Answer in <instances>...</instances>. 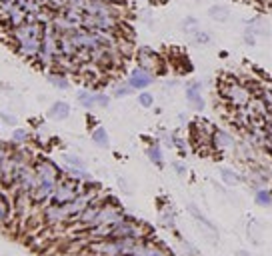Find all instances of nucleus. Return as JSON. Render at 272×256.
Listing matches in <instances>:
<instances>
[{"label":"nucleus","instance_id":"obj_1","mask_svg":"<svg viewBox=\"0 0 272 256\" xmlns=\"http://www.w3.org/2000/svg\"><path fill=\"white\" fill-rule=\"evenodd\" d=\"M218 88H220V96H222L232 108H244V106L250 102V98H252V90H250L248 86L236 82V80H228V82L220 80Z\"/></svg>","mask_w":272,"mask_h":256},{"label":"nucleus","instance_id":"obj_2","mask_svg":"<svg viewBox=\"0 0 272 256\" xmlns=\"http://www.w3.org/2000/svg\"><path fill=\"white\" fill-rule=\"evenodd\" d=\"M78 194H80V186L76 184V180H72V178H68V180H58V184H56V188H54V192H52L50 202L56 204V206H64V204L72 202Z\"/></svg>","mask_w":272,"mask_h":256},{"label":"nucleus","instance_id":"obj_3","mask_svg":"<svg viewBox=\"0 0 272 256\" xmlns=\"http://www.w3.org/2000/svg\"><path fill=\"white\" fill-rule=\"evenodd\" d=\"M34 170H36V176H38V182H46V184H58L60 180V170L54 162L46 160V158H40L36 164H34Z\"/></svg>","mask_w":272,"mask_h":256},{"label":"nucleus","instance_id":"obj_4","mask_svg":"<svg viewBox=\"0 0 272 256\" xmlns=\"http://www.w3.org/2000/svg\"><path fill=\"white\" fill-rule=\"evenodd\" d=\"M136 60H138V66L140 68H144V70H150V72H154L158 66H160V56L154 52L152 48H148V46H142V48H138V52H136Z\"/></svg>","mask_w":272,"mask_h":256},{"label":"nucleus","instance_id":"obj_5","mask_svg":"<svg viewBox=\"0 0 272 256\" xmlns=\"http://www.w3.org/2000/svg\"><path fill=\"white\" fill-rule=\"evenodd\" d=\"M154 82V72L150 70H144V68H134L130 72V76H128V84L134 88V90H142L146 86H150Z\"/></svg>","mask_w":272,"mask_h":256},{"label":"nucleus","instance_id":"obj_6","mask_svg":"<svg viewBox=\"0 0 272 256\" xmlns=\"http://www.w3.org/2000/svg\"><path fill=\"white\" fill-rule=\"evenodd\" d=\"M16 50H18L20 56L34 60L38 54H40V50H42V38H36V36H34V38L22 40V42L16 44Z\"/></svg>","mask_w":272,"mask_h":256},{"label":"nucleus","instance_id":"obj_7","mask_svg":"<svg viewBox=\"0 0 272 256\" xmlns=\"http://www.w3.org/2000/svg\"><path fill=\"white\" fill-rule=\"evenodd\" d=\"M186 100L188 104L194 108V110H202L204 108V98H202V92H200V82H192L186 86Z\"/></svg>","mask_w":272,"mask_h":256},{"label":"nucleus","instance_id":"obj_8","mask_svg":"<svg viewBox=\"0 0 272 256\" xmlns=\"http://www.w3.org/2000/svg\"><path fill=\"white\" fill-rule=\"evenodd\" d=\"M244 110H246V114L250 118H254V116H268V106H266V102L260 96H252L250 102L244 106Z\"/></svg>","mask_w":272,"mask_h":256},{"label":"nucleus","instance_id":"obj_9","mask_svg":"<svg viewBox=\"0 0 272 256\" xmlns=\"http://www.w3.org/2000/svg\"><path fill=\"white\" fill-rule=\"evenodd\" d=\"M210 144L214 146L216 150H226V148H230V146L234 144V140H232V136L226 130H214L210 134Z\"/></svg>","mask_w":272,"mask_h":256},{"label":"nucleus","instance_id":"obj_10","mask_svg":"<svg viewBox=\"0 0 272 256\" xmlns=\"http://www.w3.org/2000/svg\"><path fill=\"white\" fill-rule=\"evenodd\" d=\"M68 114H70V106L66 102H54L48 108V118L50 120H64V118H68Z\"/></svg>","mask_w":272,"mask_h":256},{"label":"nucleus","instance_id":"obj_11","mask_svg":"<svg viewBox=\"0 0 272 256\" xmlns=\"http://www.w3.org/2000/svg\"><path fill=\"white\" fill-rule=\"evenodd\" d=\"M248 32L250 34H254V36H268V32H270V28H268V24H266V20H262V18H252L250 22H248Z\"/></svg>","mask_w":272,"mask_h":256},{"label":"nucleus","instance_id":"obj_12","mask_svg":"<svg viewBox=\"0 0 272 256\" xmlns=\"http://www.w3.org/2000/svg\"><path fill=\"white\" fill-rule=\"evenodd\" d=\"M48 82L52 84V86H56V88H60V90H66L68 86H70V82L66 80V76H64V72H48Z\"/></svg>","mask_w":272,"mask_h":256},{"label":"nucleus","instance_id":"obj_13","mask_svg":"<svg viewBox=\"0 0 272 256\" xmlns=\"http://www.w3.org/2000/svg\"><path fill=\"white\" fill-rule=\"evenodd\" d=\"M208 14H210V18L216 20V22H226L228 16H230V10H228L226 6H222V4H214V6H210Z\"/></svg>","mask_w":272,"mask_h":256},{"label":"nucleus","instance_id":"obj_14","mask_svg":"<svg viewBox=\"0 0 272 256\" xmlns=\"http://www.w3.org/2000/svg\"><path fill=\"white\" fill-rule=\"evenodd\" d=\"M92 140L100 146V148H108V144H110V140H108V132H106L102 126H96V128H94V132H92Z\"/></svg>","mask_w":272,"mask_h":256},{"label":"nucleus","instance_id":"obj_15","mask_svg":"<svg viewBox=\"0 0 272 256\" xmlns=\"http://www.w3.org/2000/svg\"><path fill=\"white\" fill-rule=\"evenodd\" d=\"M10 210H12V204H10V200H8V198H6L2 192H0V224L8 220Z\"/></svg>","mask_w":272,"mask_h":256},{"label":"nucleus","instance_id":"obj_16","mask_svg":"<svg viewBox=\"0 0 272 256\" xmlns=\"http://www.w3.org/2000/svg\"><path fill=\"white\" fill-rule=\"evenodd\" d=\"M220 176H222V180L226 182V184H230V186L240 184V180H242L234 170H230V168H220Z\"/></svg>","mask_w":272,"mask_h":256},{"label":"nucleus","instance_id":"obj_17","mask_svg":"<svg viewBox=\"0 0 272 256\" xmlns=\"http://www.w3.org/2000/svg\"><path fill=\"white\" fill-rule=\"evenodd\" d=\"M188 212H190V214H192L194 218H196V220H198V222H200V224H202L204 228H208V230H210L212 234H216L214 226H212V224H210V222L206 220V218H204V214H200V212H198V208H196V206H194V204H188Z\"/></svg>","mask_w":272,"mask_h":256},{"label":"nucleus","instance_id":"obj_18","mask_svg":"<svg viewBox=\"0 0 272 256\" xmlns=\"http://www.w3.org/2000/svg\"><path fill=\"white\" fill-rule=\"evenodd\" d=\"M146 154H148V158L156 164V166H162V150H160V146L158 144H152L150 148L146 150Z\"/></svg>","mask_w":272,"mask_h":256},{"label":"nucleus","instance_id":"obj_19","mask_svg":"<svg viewBox=\"0 0 272 256\" xmlns=\"http://www.w3.org/2000/svg\"><path fill=\"white\" fill-rule=\"evenodd\" d=\"M78 102H80L84 108H92V106H96V98H94V94L88 92V90H80V92H78Z\"/></svg>","mask_w":272,"mask_h":256},{"label":"nucleus","instance_id":"obj_20","mask_svg":"<svg viewBox=\"0 0 272 256\" xmlns=\"http://www.w3.org/2000/svg\"><path fill=\"white\" fill-rule=\"evenodd\" d=\"M62 158H64V162H66L70 168H84V166H86V164H84V160H82V158H78L76 154H64Z\"/></svg>","mask_w":272,"mask_h":256},{"label":"nucleus","instance_id":"obj_21","mask_svg":"<svg viewBox=\"0 0 272 256\" xmlns=\"http://www.w3.org/2000/svg\"><path fill=\"white\" fill-rule=\"evenodd\" d=\"M254 198H256V202H258L260 206H270V202H272V194H270L268 190H258Z\"/></svg>","mask_w":272,"mask_h":256},{"label":"nucleus","instance_id":"obj_22","mask_svg":"<svg viewBox=\"0 0 272 256\" xmlns=\"http://www.w3.org/2000/svg\"><path fill=\"white\" fill-rule=\"evenodd\" d=\"M182 26H184V30H186L188 34H196V32H198V22H196V18H192V16H188V18L182 22Z\"/></svg>","mask_w":272,"mask_h":256},{"label":"nucleus","instance_id":"obj_23","mask_svg":"<svg viewBox=\"0 0 272 256\" xmlns=\"http://www.w3.org/2000/svg\"><path fill=\"white\" fill-rule=\"evenodd\" d=\"M138 102H140L144 108H150V106L154 104V96H152L150 92H140V94H138Z\"/></svg>","mask_w":272,"mask_h":256},{"label":"nucleus","instance_id":"obj_24","mask_svg":"<svg viewBox=\"0 0 272 256\" xmlns=\"http://www.w3.org/2000/svg\"><path fill=\"white\" fill-rule=\"evenodd\" d=\"M132 90H134V88H132L130 84H124V86H116V88H114V96H116V98H122V96H128Z\"/></svg>","mask_w":272,"mask_h":256},{"label":"nucleus","instance_id":"obj_25","mask_svg":"<svg viewBox=\"0 0 272 256\" xmlns=\"http://www.w3.org/2000/svg\"><path fill=\"white\" fill-rule=\"evenodd\" d=\"M194 42H196V44H206V42H210V34L204 32V30H198L196 34H194Z\"/></svg>","mask_w":272,"mask_h":256},{"label":"nucleus","instance_id":"obj_26","mask_svg":"<svg viewBox=\"0 0 272 256\" xmlns=\"http://www.w3.org/2000/svg\"><path fill=\"white\" fill-rule=\"evenodd\" d=\"M26 138H28V132H26L24 128H16L14 134H12V140L18 142V144H20V142H26Z\"/></svg>","mask_w":272,"mask_h":256},{"label":"nucleus","instance_id":"obj_27","mask_svg":"<svg viewBox=\"0 0 272 256\" xmlns=\"http://www.w3.org/2000/svg\"><path fill=\"white\" fill-rule=\"evenodd\" d=\"M160 220H162L164 226L172 228V226H174V214H172V212H162V214H160Z\"/></svg>","mask_w":272,"mask_h":256},{"label":"nucleus","instance_id":"obj_28","mask_svg":"<svg viewBox=\"0 0 272 256\" xmlns=\"http://www.w3.org/2000/svg\"><path fill=\"white\" fill-rule=\"evenodd\" d=\"M94 98H96V106H102V108H106V106L110 104V96H106V94H102V92L94 94Z\"/></svg>","mask_w":272,"mask_h":256},{"label":"nucleus","instance_id":"obj_29","mask_svg":"<svg viewBox=\"0 0 272 256\" xmlns=\"http://www.w3.org/2000/svg\"><path fill=\"white\" fill-rule=\"evenodd\" d=\"M0 118H2L6 124H10V126H16V116H12L8 112H0Z\"/></svg>","mask_w":272,"mask_h":256},{"label":"nucleus","instance_id":"obj_30","mask_svg":"<svg viewBox=\"0 0 272 256\" xmlns=\"http://www.w3.org/2000/svg\"><path fill=\"white\" fill-rule=\"evenodd\" d=\"M172 166H174V170H176L180 176H184V174H186V168H184V164H180V162H174Z\"/></svg>","mask_w":272,"mask_h":256},{"label":"nucleus","instance_id":"obj_31","mask_svg":"<svg viewBox=\"0 0 272 256\" xmlns=\"http://www.w3.org/2000/svg\"><path fill=\"white\" fill-rule=\"evenodd\" d=\"M244 42H246V44H254V38H252V34H250L248 30L244 32Z\"/></svg>","mask_w":272,"mask_h":256},{"label":"nucleus","instance_id":"obj_32","mask_svg":"<svg viewBox=\"0 0 272 256\" xmlns=\"http://www.w3.org/2000/svg\"><path fill=\"white\" fill-rule=\"evenodd\" d=\"M238 256H252V254H250V252H244V250H240V252H238Z\"/></svg>","mask_w":272,"mask_h":256},{"label":"nucleus","instance_id":"obj_33","mask_svg":"<svg viewBox=\"0 0 272 256\" xmlns=\"http://www.w3.org/2000/svg\"><path fill=\"white\" fill-rule=\"evenodd\" d=\"M268 124H272V112H268Z\"/></svg>","mask_w":272,"mask_h":256},{"label":"nucleus","instance_id":"obj_34","mask_svg":"<svg viewBox=\"0 0 272 256\" xmlns=\"http://www.w3.org/2000/svg\"><path fill=\"white\" fill-rule=\"evenodd\" d=\"M268 152H270V154H272V148H270V150H268Z\"/></svg>","mask_w":272,"mask_h":256}]
</instances>
